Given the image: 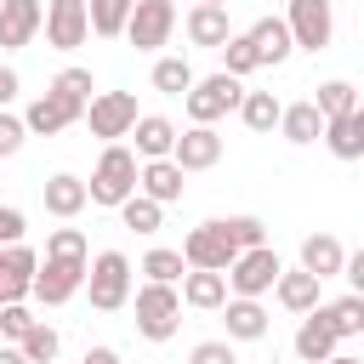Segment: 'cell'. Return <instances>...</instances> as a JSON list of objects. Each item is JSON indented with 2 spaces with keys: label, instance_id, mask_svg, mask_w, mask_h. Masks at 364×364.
I'll return each mask as SVG.
<instances>
[{
  "label": "cell",
  "instance_id": "ee69618b",
  "mask_svg": "<svg viewBox=\"0 0 364 364\" xmlns=\"http://www.w3.org/2000/svg\"><path fill=\"white\" fill-rule=\"evenodd\" d=\"M85 364H119L114 347H85Z\"/></svg>",
  "mask_w": 364,
  "mask_h": 364
},
{
  "label": "cell",
  "instance_id": "bcb514c9",
  "mask_svg": "<svg viewBox=\"0 0 364 364\" xmlns=\"http://www.w3.org/2000/svg\"><path fill=\"white\" fill-rule=\"evenodd\" d=\"M324 364H364V358H358V353H330Z\"/></svg>",
  "mask_w": 364,
  "mask_h": 364
},
{
  "label": "cell",
  "instance_id": "8992f818",
  "mask_svg": "<svg viewBox=\"0 0 364 364\" xmlns=\"http://www.w3.org/2000/svg\"><path fill=\"white\" fill-rule=\"evenodd\" d=\"M171 34H176V6L171 0H131L125 40L136 51H159V46H171Z\"/></svg>",
  "mask_w": 364,
  "mask_h": 364
},
{
  "label": "cell",
  "instance_id": "d590c367",
  "mask_svg": "<svg viewBox=\"0 0 364 364\" xmlns=\"http://www.w3.org/2000/svg\"><path fill=\"white\" fill-rule=\"evenodd\" d=\"M51 91H57L63 102H74V108L85 114V102H91V91H97V85H91V68H63V74L51 80Z\"/></svg>",
  "mask_w": 364,
  "mask_h": 364
},
{
  "label": "cell",
  "instance_id": "7a4b0ae2",
  "mask_svg": "<svg viewBox=\"0 0 364 364\" xmlns=\"http://www.w3.org/2000/svg\"><path fill=\"white\" fill-rule=\"evenodd\" d=\"M131 193H136V154L119 148V142H108L102 159H97V171H91V182H85V199L114 210V205L131 199Z\"/></svg>",
  "mask_w": 364,
  "mask_h": 364
},
{
  "label": "cell",
  "instance_id": "74e56055",
  "mask_svg": "<svg viewBox=\"0 0 364 364\" xmlns=\"http://www.w3.org/2000/svg\"><path fill=\"white\" fill-rule=\"evenodd\" d=\"M46 256H63V262H85L91 250H85V233H80V228H57V233L46 239Z\"/></svg>",
  "mask_w": 364,
  "mask_h": 364
},
{
  "label": "cell",
  "instance_id": "2e32d148",
  "mask_svg": "<svg viewBox=\"0 0 364 364\" xmlns=\"http://www.w3.org/2000/svg\"><path fill=\"white\" fill-rule=\"evenodd\" d=\"M74 119H80V108H74V102H63L57 91H46V97H34V102H28L23 131H28V136H57V131H68Z\"/></svg>",
  "mask_w": 364,
  "mask_h": 364
},
{
  "label": "cell",
  "instance_id": "ba28073f",
  "mask_svg": "<svg viewBox=\"0 0 364 364\" xmlns=\"http://www.w3.org/2000/svg\"><path fill=\"white\" fill-rule=\"evenodd\" d=\"M85 284V262H63V256H46L40 267H34V284H28V296L40 301V307H63L74 290Z\"/></svg>",
  "mask_w": 364,
  "mask_h": 364
},
{
  "label": "cell",
  "instance_id": "f546056e",
  "mask_svg": "<svg viewBox=\"0 0 364 364\" xmlns=\"http://www.w3.org/2000/svg\"><path fill=\"white\" fill-rule=\"evenodd\" d=\"M114 210H119V222H125L131 233H159V222H165V205H154L148 193H131V199H119Z\"/></svg>",
  "mask_w": 364,
  "mask_h": 364
},
{
  "label": "cell",
  "instance_id": "83f0119b",
  "mask_svg": "<svg viewBox=\"0 0 364 364\" xmlns=\"http://www.w3.org/2000/svg\"><path fill=\"white\" fill-rule=\"evenodd\" d=\"M279 108H284V102H279V97H273V91H245V97H239V108H233V114H239V119H245V125H250V131H256V136H267V131H273V125H279Z\"/></svg>",
  "mask_w": 364,
  "mask_h": 364
},
{
  "label": "cell",
  "instance_id": "e0dca14e",
  "mask_svg": "<svg viewBox=\"0 0 364 364\" xmlns=\"http://www.w3.org/2000/svg\"><path fill=\"white\" fill-rule=\"evenodd\" d=\"M125 136H136V159H171V142H176V125L165 119V114H136V125L125 131Z\"/></svg>",
  "mask_w": 364,
  "mask_h": 364
},
{
  "label": "cell",
  "instance_id": "f35d334b",
  "mask_svg": "<svg viewBox=\"0 0 364 364\" xmlns=\"http://www.w3.org/2000/svg\"><path fill=\"white\" fill-rule=\"evenodd\" d=\"M34 324V313H28V301H0V336H11V341H23V330Z\"/></svg>",
  "mask_w": 364,
  "mask_h": 364
},
{
  "label": "cell",
  "instance_id": "9c48e42d",
  "mask_svg": "<svg viewBox=\"0 0 364 364\" xmlns=\"http://www.w3.org/2000/svg\"><path fill=\"white\" fill-rule=\"evenodd\" d=\"M284 28H290V46H301V51H324V46H330V34H336L330 0H290Z\"/></svg>",
  "mask_w": 364,
  "mask_h": 364
},
{
  "label": "cell",
  "instance_id": "7c38bea8",
  "mask_svg": "<svg viewBox=\"0 0 364 364\" xmlns=\"http://www.w3.org/2000/svg\"><path fill=\"white\" fill-rule=\"evenodd\" d=\"M171 159L182 165V176H188V171H210V165L222 159V136H216V125H188V131H176Z\"/></svg>",
  "mask_w": 364,
  "mask_h": 364
},
{
  "label": "cell",
  "instance_id": "ac0fdd59",
  "mask_svg": "<svg viewBox=\"0 0 364 364\" xmlns=\"http://www.w3.org/2000/svg\"><path fill=\"white\" fill-rule=\"evenodd\" d=\"M324 148L336 154V159H364V108H353V114H336V119H324Z\"/></svg>",
  "mask_w": 364,
  "mask_h": 364
},
{
  "label": "cell",
  "instance_id": "277c9868",
  "mask_svg": "<svg viewBox=\"0 0 364 364\" xmlns=\"http://www.w3.org/2000/svg\"><path fill=\"white\" fill-rule=\"evenodd\" d=\"M176 324H182V296H176V284H154V279H148V284L136 290V336L171 341Z\"/></svg>",
  "mask_w": 364,
  "mask_h": 364
},
{
  "label": "cell",
  "instance_id": "d4e9b609",
  "mask_svg": "<svg viewBox=\"0 0 364 364\" xmlns=\"http://www.w3.org/2000/svg\"><path fill=\"white\" fill-rule=\"evenodd\" d=\"M284 142H296V148H307V142H318V131H324V114L313 108V102H290V108H279V125H273Z\"/></svg>",
  "mask_w": 364,
  "mask_h": 364
},
{
  "label": "cell",
  "instance_id": "5bb4252c",
  "mask_svg": "<svg viewBox=\"0 0 364 364\" xmlns=\"http://www.w3.org/2000/svg\"><path fill=\"white\" fill-rule=\"evenodd\" d=\"M216 313H228V341H262V336L273 330L262 296H228Z\"/></svg>",
  "mask_w": 364,
  "mask_h": 364
},
{
  "label": "cell",
  "instance_id": "8d00e7d4",
  "mask_svg": "<svg viewBox=\"0 0 364 364\" xmlns=\"http://www.w3.org/2000/svg\"><path fill=\"white\" fill-rule=\"evenodd\" d=\"M222 228H228L233 250H256V245H267V222H262V216H228Z\"/></svg>",
  "mask_w": 364,
  "mask_h": 364
},
{
  "label": "cell",
  "instance_id": "44dd1931",
  "mask_svg": "<svg viewBox=\"0 0 364 364\" xmlns=\"http://www.w3.org/2000/svg\"><path fill=\"white\" fill-rule=\"evenodd\" d=\"M245 34H250V46H256V63H262V68H267V63L279 68V63L296 51V46H290V28H284V17H256Z\"/></svg>",
  "mask_w": 364,
  "mask_h": 364
},
{
  "label": "cell",
  "instance_id": "60d3db41",
  "mask_svg": "<svg viewBox=\"0 0 364 364\" xmlns=\"http://www.w3.org/2000/svg\"><path fill=\"white\" fill-rule=\"evenodd\" d=\"M188 364H239V358H233V341H199Z\"/></svg>",
  "mask_w": 364,
  "mask_h": 364
},
{
  "label": "cell",
  "instance_id": "5b68a950",
  "mask_svg": "<svg viewBox=\"0 0 364 364\" xmlns=\"http://www.w3.org/2000/svg\"><path fill=\"white\" fill-rule=\"evenodd\" d=\"M279 250L273 245H256V250H239L233 262H228V296H267L273 290V279H279Z\"/></svg>",
  "mask_w": 364,
  "mask_h": 364
},
{
  "label": "cell",
  "instance_id": "8fae6325",
  "mask_svg": "<svg viewBox=\"0 0 364 364\" xmlns=\"http://www.w3.org/2000/svg\"><path fill=\"white\" fill-rule=\"evenodd\" d=\"M239 250H233V239H228V228L222 222H199L188 239H182V262L188 267H210V273H228V262H233Z\"/></svg>",
  "mask_w": 364,
  "mask_h": 364
},
{
  "label": "cell",
  "instance_id": "d6986e66",
  "mask_svg": "<svg viewBox=\"0 0 364 364\" xmlns=\"http://www.w3.org/2000/svg\"><path fill=\"white\" fill-rule=\"evenodd\" d=\"M182 307H199V313H216L222 301H228V279L222 273H210V267H188L182 273Z\"/></svg>",
  "mask_w": 364,
  "mask_h": 364
},
{
  "label": "cell",
  "instance_id": "f1b7e54d",
  "mask_svg": "<svg viewBox=\"0 0 364 364\" xmlns=\"http://www.w3.org/2000/svg\"><path fill=\"white\" fill-rule=\"evenodd\" d=\"M125 17H131V0H85V23L97 40H119Z\"/></svg>",
  "mask_w": 364,
  "mask_h": 364
},
{
  "label": "cell",
  "instance_id": "f6af8a7d",
  "mask_svg": "<svg viewBox=\"0 0 364 364\" xmlns=\"http://www.w3.org/2000/svg\"><path fill=\"white\" fill-rule=\"evenodd\" d=\"M0 364H28V358H23L17 347H0Z\"/></svg>",
  "mask_w": 364,
  "mask_h": 364
},
{
  "label": "cell",
  "instance_id": "836d02e7",
  "mask_svg": "<svg viewBox=\"0 0 364 364\" xmlns=\"http://www.w3.org/2000/svg\"><path fill=\"white\" fill-rule=\"evenodd\" d=\"M313 108H318L324 119H336V114H353V108H358V91H353V80H324V85H318V97H313Z\"/></svg>",
  "mask_w": 364,
  "mask_h": 364
},
{
  "label": "cell",
  "instance_id": "30bf717a",
  "mask_svg": "<svg viewBox=\"0 0 364 364\" xmlns=\"http://www.w3.org/2000/svg\"><path fill=\"white\" fill-rule=\"evenodd\" d=\"M40 28H46V46H51V51H74V46H85V40H91L85 0H51L46 17H40Z\"/></svg>",
  "mask_w": 364,
  "mask_h": 364
},
{
  "label": "cell",
  "instance_id": "e575fe53",
  "mask_svg": "<svg viewBox=\"0 0 364 364\" xmlns=\"http://www.w3.org/2000/svg\"><path fill=\"white\" fill-rule=\"evenodd\" d=\"M142 273H148L154 284H176V279L188 273V262H182V250H165V245H154V250L142 256Z\"/></svg>",
  "mask_w": 364,
  "mask_h": 364
},
{
  "label": "cell",
  "instance_id": "4dcf8cb0",
  "mask_svg": "<svg viewBox=\"0 0 364 364\" xmlns=\"http://www.w3.org/2000/svg\"><path fill=\"white\" fill-rule=\"evenodd\" d=\"M57 347H63V336H57L46 318H34V324L23 330V341H17V353H23L28 364H51V358H57Z\"/></svg>",
  "mask_w": 364,
  "mask_h": 364
},
{
  "label": "cell",
  "instance_id": "4fadbf2b",
  "mask_svg": "<svg viewBox=\"0 0 364 364\" xmlns=\"http://www.w3.org/2000/svg\"><path fill=\"white\" fill-rule=\"evenodd\" d=\"M46 6L40 0H0V51H23L40 34Z\"/></svg>",
  "mask_w": 364,
  "mask_h": 364
},
{
  "label": "cell",
  "instance_id": "1f68e13d",
  "mask_svg": "<svg viewBox=\"0 0 364 364\" xmlns=\"http://www.w3.org/2000/svg\"><path fill=\"white\" fill-rule=\"evenodd\" d=\"M216 51H222V74H233V80H245V74H256V68H262V63H256L250 34H228Z\"/></svg>",
  "mask_w": 364,
  "mask_h": 364
},
{
  "label": "cell",
  "instance_id": "4316f807",
  "mask_svg": "<svg viewBox=\"0 0 364 364\" xmlns=\"http://www.w3.org/2000/svg\"><path fill=\"white\" fill-rule=\"evenodd\" d=\"M318 318L336 330V341H353V336H364V296L358 290L353 296H336V301L318 307Z\"/></svg>",
  "mask_w": 364,
  "mask_h": 364
},
{
  "label": "cell",
  "instance_id": "3957f363",
  "mask_svg": "<svg viewBox=\"0 0 364 364\" xmlns=\"http://www.w3.org/2000/svg\"><path fill=\"white\" fill-rule=\"evenodd\" d=\"M239 97H245V85L233 80V74H205V80H193L188 91H182V108H188V125H216L222 114H233L239 108Z\"/></svg>",
  "mask_w": 364,
  "mask_h": 364
},
{
  "label": "cell",
  "instance_id": "9a60e30c",
  "mask_svg": "<svg viewBox=\"0 0 364 364\" xmlns=\"http://www.w3.org/2000/svg\"><path fill=\"white\" fill-rule=\"evenodd\" d=\"M136 193H148L154 205H176L182 199V165L176 159H136Z\"/></svg>",
  "mask_w": 364,
  "mask_h": 364
},
{
  "label": "cell",
  "instance_id": "7402d4cb",
  "mask_svg": "<svg viewBox=\"0 0 364 364\" xmlns=\"http://www.w3.org/2000/svg\"><path fill=\"white\" fill-rule=\"evenodd\" d=\"M40 199H46V210L51 216H63V222H74L91 199H85V182L80 176H68V171H57V176H46V188H40Z\"/></svg>",
  "mask_w": 364,
  "mask_h": 364
},
{
  "label": "cell",
  "instance_id": "b9f144b4",
  "mask_svg": "<svg viewBox=\"0 0 364 364\" xmlns=\"http://www.w3.org/2000/svg\"><path fill=\"white\" fill-rule=\"evenodd\" d=\"M23 228H28V222H23V210H17V205H0V245H17V239H23Z\"/></svg>",
  "mask_w": 364,
  "mask_h": 364
},
{
  "label": "cell",
  "instance_id": "cb8c5ba5",
  "mask_svg": "<svg viewBox=\"0 0 364 364\" xmlns=\"http://www.w3.org/2000/svg\"><path fill=\"white\" fill-rule=\"evenodd\" d=\"M336 347H341V341H336V330L318 318V307H313V313H301V330H296V358H301V364H324Z\"/></svg>",
  "mask_w": 364,
  "mask_h": 364
},
{
  "label": "cell",
  "instance_id": "484cf974",
  "mask_svg": "<svg viewBox=\"0 0 364 364\" xmlns=\"http://www.w3.org/2000/svg\"><path fill=\"white\" fill-rule=\"evenodd\" d=\"M182 28H188V40H193V46H205V51H216V46L233 34V28H228V6H193Z\"/></svg>",
  "mask_w": 364,
  "mask_h": 364
},
{
  "label": "cell",
  "instance_id": "603a6c76",
  "mask_svg": "<svg viewBox=\"0 0 364 364\" xmlns=\"http://www.w3.org/2000/svg\"><path fill=\"white\" fill-rule=\"evenodd\" d=\"M341 262H347V250H341L336 233H307L301 239V267L313 279H341Z\"/></svg>",
  "mask_w": 364,
  "mask_h": 364
},
{
  "label": "cell",
  "instance_id": "ffe728a7",
  "mask_svg": "<svg viewBox=\"0 0 364 364\" xmlns=\"http://www.w3.org/2000/svg\"><path fill=\"white\" fill-rule=\"evenodd\" d=\"M318 284H324V279H313L307 267H290V273L279 267L273 296H279V307H284V313H313V307H318Z\"/></svg>",
  "mask_w": 364,
  "mask_h": 364
},
{
  "label": "cell",
  "instance_id": "52a82bcc",
  "mask_svg": "<svg viewBox=\"0 0 364 364\" xmlns=\"http://www.w3.org/2000/svg\"><path fill=\"white\" fill-rule=\"evenodd\" d=\"M80 119L91 125V136L119 142V136L136 125V97H131V91H97V97L85 102V114H80Z\"/></svg>",
  "mask_w": 364,
  "mask_h": 364
},
{
  "label": "cell",
  "instance_id": "7bdbcfd3",
  "mask_svg": "<svg viewBox=\"0 0 364 364\" xmlns=\"http://www.w3.org/2000/svg\"><path fill=\"white\" fill-rule=\"evenodd\" d=\"M11 97H17V68H6V63H0V108H6Z\"/></svg>",
  "mask_w": 364,
  "mask_h": 364
},
{
  "label": "cell",
  "instance_id": "ab89813d",
  "mask_svg": "<svg viewBox=\"0 0 364 364\" xmlns=\"http://www.w3.org/2000/svg\"><path fill=\"white\" fill-rule=\"evenodd\" d=\"M23 136H28V131H23V119L0 108V159H11V154L23 148Z\"/></svg>",
  "mask_w": 364,
  "mask_h": 364
},
{
  "label": "cell",
  "instance_id": "7dc6e473",
  "mask_svg": "<svg viewBox=\"0 0 364 364\" xmlns=\"http://www.w3.org/2000/svg\"><path fill=\"white\" fill-rule=\"evenodd\" d=\"M199 6H233V0H199Z\"/></svg>",
  "mask_w": 364,
  "mask_h": 364
},
{
  "label": "cell",
  "instance_id": "6da1fadb",
  "mask_svg": "<svg viewBox=\"0 0 364 364\" xmlns=\"http://www.w3.org/2000/svg\"><path fill=\"white\" fill-rule=\"evenodd\" d=\"M80 290L91 296L97 313H119V307L131 301V262H125V250H97V256H85V284H80Z\"/></svg>",
  "mask_w": 364,
  "mask_h": 364
},
{
  "label": "cell",
  "instance_id": "d6a6232c",
  "mask_svg": "<svg viewBox=\"0 0 364 364\" xmlns=\"http://www.w3.org/2000/svg\"><path fill=\"white\" fill-rule=\"evenodd\" d=\"M193 80H199V74L188 68V57H159V63H154V91H165V97H182Z\"/></svg>",
  "mask_w": 364,
  "mask_h": 364
}]
</instances>
